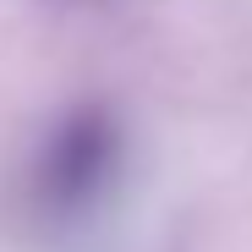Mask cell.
<instances>
[{
  "label": "cell",
  "instance_id": "obj_1",
  "mask_svg": "<svg viewBox=\"0 0 252 252\" xmlns=\"http://www.w3.org/2000/svg\"><path fill=\"white\" fill-rule=\"evenodd\" d=\"M110 170H115V121L104 110H77L55 126L50 148L38 154L33 203L50 220H66L104 192Z\"/></svg>",
  "mask_w": 252,
  "mask_h": 252
}]
</instances>
